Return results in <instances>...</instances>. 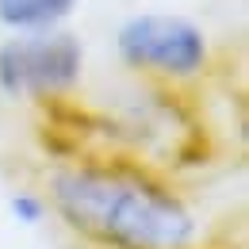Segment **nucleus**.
Listing matches in <instances>:
<instances>
[{"instance_id":"nucleus-1","label":"nucleus","mask_w":249,"mask_h":249,"mask_svg":"<svg viewBox=\"0 0 249 249\" xmlns=\"http://www.w3.org/2000/svg\"><path fill=\"white\" fill-rule=\"evenodd\" d=\"M46 207L96 249H196L199 242L192 203L134 161H65L46 180Z\"/></svg>"},{"instance_id":"nucleus-2","label":"nucleus","mask_w":249,"mask_h":249,"mask_svg":"<svg viewBox=\"0 0 249 249\" xmlns=\"http://www.w3.org/2000/svg\"><path fill=\"white\" fill-rule=\"evenodd\" d=\"M115 58L126 73L157 85H192L211 69V38L184 12L142 8L115 27Z\"/></svg>"},{"instance_id":"nucleus-3","label":"nucleus","mask_w":249,"mask_h":249,"mask_svg":"<svg viewBox=\"0 0 249 249\" xmlns=\"http://www.w3.org/2000/svg\"><path fill=\"white\" fill-rule=\"evenodd\" d=\"M85 77V42L69 27L38 35H8L0 42V92L8 100L54 104Z\"/></svg>"},{"instance_id":"nucleus-4","label":"nucleus","mask_w":249,"mask_h":249,"mask_svg":"<svg viewBox=\"0 0 249 249\" xmlns=\"http://www.w3.org/2000/svg\"><path fill=\"white\" fill-rule=\"evenodd\" d=\"M81 0H0V27L8 35L58 31L77 16Z\"/></svg>"},{"instance_id":"nucleus-5","label":"nucleus","mask_w":249,"mask_h":249,"mask_svg":"<svg viewBox=\"0 0 249 249\" xmlns=\"http://www.w3.org/2000/svg\"><path fill=\"white\" fill-rule=\"evenodd\" d=\"M8 211L16 222H23V226H38L42 218L50 215V207H46V196H38V192H12V199H8Z\"/></svg>"}]
</instances>
